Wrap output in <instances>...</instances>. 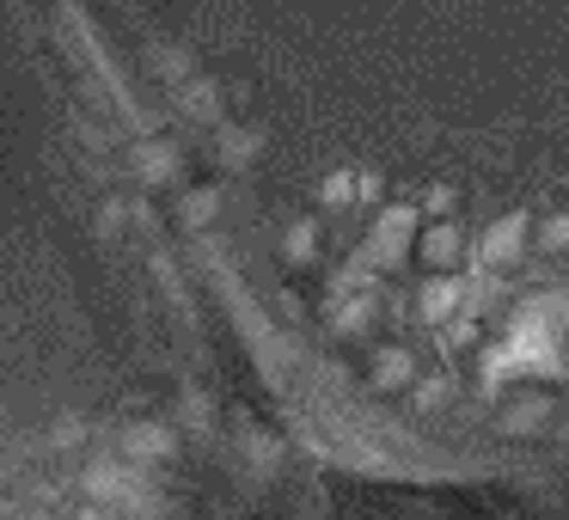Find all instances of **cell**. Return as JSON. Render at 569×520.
Segmentation results:
<instances>
[{
  "label": "cell",
  "instance_id": "1",
  "mask_svg": "<svg viewBox=\"0 0 569 520\" xmlns=\"http://www.w3.org/2000/svg\"><path fill=\"white\" fill-rule=\"evenodd\" d=\"M563 337H569V294H527L508 312L502 337L483 349L478 386L502 392L508 380H557V373H569Z\"/></svg>",
  "mask_w": 569,
  "mask_h": 520
},
{
  "label": "cell",
  "instance_id": "2",
  "mask_svg": "<svg viewBox=\"0 0 569 520\" xmlns=\"http://www.w3.org/2000/svg\"><path fill=\"white\" fill-rule=\"evenodd\" d=\"M417 239H422L417 209H410V202H392V209L373 214L368 239H361V258H368L373 270H405L410 251H417Z\"/></svg>",
  "mask_w": 569,
  "mask_h": 520
},
{
  "label": "cell",
  "instance_id": "3",
  "mask_svg": "<svg viewBox=\"0 0 569 520\" xmlns=\"http://www.w3.org/2000/svg\"><path fill=\"white\" fill-rule=\"evenodd\" d=\"M80 490H87L92 508H123V514H148L153 508V496L141 490L129 459H92V466L80 471Z\"/></svg>",
  "mask_w": 569,
  "mask_h": 520
},
{
  "label": "cell",
  "instance_id": "4",
  "mask_svg": "<svg viewBox=\"0 0 569 520\" xmlns=\"http://www.w3.org/2000/svg\"><path fill=\"white\" fill-rule=\"evenodd\" d=\"M532 233H539V227H532V214L508 209L502 221L483 227V239H478V270H515V263L527 258Z\"/></svg>",
  "mask_w": 569,
  "mask_h": 520
},
{
  "label": "cell",
  "instance_id": "5",
  "mask_svg": "<svg viewBox=\"0 0 569 520\" xmlns=\"http://www.w3.org/2000/svg\"><path fill=\"white\" fill-rule=\"evenodd\" d=\"M172 447H178V434H172V422H129L123 434H117V459H129V466H153V459H172Z\"/></svg>",
  "mask_w": 569,
  "mask_h": 520
},
{
  "label": "cell",
  "instance_id": "6",
  "mask_svg": "<svg viewBox=\"0 0 569 520\" xmlns=\"http://www.w3.org/2000/svg\"><path fill=\"white\" fill-rule=\"evenodd\" d=\"M417 258L429 263L435 276H459V263H466V233H459V221H429L422 227Z\"/></svg>",
  "mask_w": 569,
  "mask_h": 520
},
{
  "label": "cell",
  "instance_id": "7",
  "mask_svg": "<svg viewBox=\"0 0 569 520\" xmlns=\"http://www.w3.org/2000/svg\"><path fill=\"white\" fill-rule=\"evenodd\" d=\"M417 312H422V324H453L459 312H466V276H429L422 282V294H417Z\"/></svg>",
  "mask_w": 569,
  "mask_h": 520
},
{
  "label": "cell",
  "instance_id": "8",
  "mask_svg": "<svg viewBox=\"0 0 569 520\" xmlns=\"http://www.w3.org/2000/svg\"><path fill=\"white\" fill-rule=\"evenodd\" d=\"M136 172H141V184H178L184 178V153L172 148V141H141L136 148Z\"/></svg>",
  "mask_w": 569,
  "mask_h": 520
},
{
  "label": "cell",
  "instance_id": "9",
  "mask_svg": "<svg viewBox=\"0 0 569 520\" xmlns=\"http://www.w3.org/2000/svg\"><path fill=\"white\" fill-rule=\"evenodd\" d=\"M422 373H417V356H410V349H380V356H373V386H380V392H398V386H417Z\"/></svg>",
  "mask_w": 569,
  "mask_h": 520
},
{
  "label": "cell",
  "instance_id": "10",
  "mask_svg": "<svg viewBox=\"0 0 569 520\" xmlns=\"http://www.w3.org/2000/svg\"><path fill=\"white\" fill-rule=\"evenodd\" d=\"M373 312H380V307H373V294H361V300H337L331 331H337V337H361V331L373 324Z\"/></svg>",
  "mask_w": 569,
  "mask_h": 520
},
{
  "label": "cell",
  "instance_id": "11",
  "mask_svg": "<svg viewBox=\"0 0 569 520\" xmlns=\"http://www.w3.org/2000/svg\"><path fill=\"white\" fill-rule=\"evenodd\" d=\"M214 214H221V197H214L209 184H202V190H184V197H178V221H184V227H209Z\"/></svg>",
  "mask_w": 569,
  "mask_h": 520
},
{
  "label": "cell",
  "instance_id": "12",
  "mask_svg": "<svg viewBox=\"0 0 569 520\" xmlns=\"http://www.w3.org/2000/svg\"><path fill=\"white\" fill-rule=\"evenodd\" d=\"M282 258H288V263H312V258H319V227H312V221H288Z\"/></svg>",
  "mask_w": 569,
  "mask_h": 520
},
{
  "label": "cell",
  "instance_id": "13",
  "mask_svg": "<svg viewBox=\"0 0 569 520\" xmlns=\"http://www.w3.org/2000/svg\"><path fill=\"white\" fill-rule=\"evenodd\" d=\"M532 239H539V246L551 251V258H557V251H569V209L545 214V221H539V233H532Z\"/></svg>",
  "mask_w": 569,
  "mask_h": 520
},
{
  "label": "cell",
  "instance_id": "14",
  "mask_svg": "<svg viewBox=\"0 0 569 520\" xmlns=\"http://www.w3.org/2000/svg\"><path fill=\"white\" fill-rule=\"evenodd\" d=\"M319 202L325 209H343V202H356V172H331L319 184Z\"/></svg>",
  "mask_w": 569,
  "mask_h": 520
},
{
  "label": "cell",
  "instance_id": "15",
  "mask_svg": "<svg viewBox=\"0 0 569 520\" xmlns=\"http://www.w3.org/2000/svg\"><path fill=\"white\" fill-rule=\"evenodd\" d=\"M545 417H551V404L539 398V404H520V410H508V429H515V434H527V429H539Z\"/></svg>",
  "mask_w": 569,
  "mask_h": 520
},
{
  "label": "cell",
  "instance_id": "16",
  "mask_svg": "<svg viewBox=\"0 0 569 520\" xmlns=\"http://www.w3.org/2000/svg\"><path fill=\"white\" fill-rule=\"evenodd\" d=\"M441 398H447L441 380H417V386H410V404H417V410H435Z\"/></svg>",
  "mask_w": 569,
  "mask_h": 520
},
{
  "label": "cell",
  "instance_id": "17",
  "mask_svg": "<svg viewBox=\"0 0 569 520\" xmlns=\"http://www.w3.org/2000/svg\"><path fill=\"white\" fill-rule=\"evenodd\" d=\"M80 434H87V422H80V417H62V422H56V434H50V441H56V447H74Z\"/></svg>",
  "mask_w": 569,
  "mask_h": 520
},
{
  "label": "cell",
  "instance_id": "18",
  "mask_svg": "<svg viewBox=\"0 0 569 520\" xmlns=\"http://www.w3.org/2000/svg\"><path fill=\"white\" fill-rule=\"evenodd\" d=\"M380 184H386L380 172H356V202H373V197H380Z\"/></svg>",
  "mask_w": 569,
  "mask_h": 520
},
{
  "label": "cell",
  "instance_id": "19",
  "mask_svg": "<svg viewBox=\"0 0 569 520\" xmlns=\"http://www.w3.org/2000/svg\"><path fill=\"white\" fill-rule=\"evenodd\" d=\"M117 520H129V514H117Z\"/></svg>",
  "mask_w": 569,
  "mask_h": 520
}]
</instances>
